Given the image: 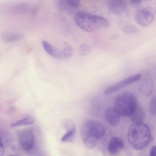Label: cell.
I'll return each mask as SVG.
<instances>
[{
  "label": "cell",
  "mask_w": 156,
  "mask_h": 156,
  "mask_svg": "<svg viewBox=\"0 0 156 156\" xmlns=\"http://www.w3.org/2000/svg\"><path fill=\"white\" fill-rule=\"evenodd\" d=\"M105 133L103 125L99 121L88 119L82 124L80 135L82 142L88 149H92L96 145L98 140L101 139Z\"/></svg>",
  "instance_id": "obj_1"
},
{
  "label": "cell",
  "mask_w": 156,
  "mask_h": 156,
  "mask_svg": "<svg viewBox=\"0 0 156 156\" xmlns=\"http://www.w3.org/2000/svg\"><path fill=\"white\" fill-rule=\"evenodd\" d=\"M151 137L149 127L142 122H134L128 131L129 143L135 150H140L146 148L150 142Z\"/></svg>",
  "instance_id": "obj_2"
},
{
  "label": "cell",
  "mask_w": 156,
  "mask_h": 156,
  "mask_svg": "<svg viewBox=\"0 0 156 156\" xmlns=\"http://www.w3.org/2000/svg\"><path fill=\"white\" fill-rule=\"evenodd\" d=\"M74 20L79 28L88 32L106 28L109 25L106 18L83 12L76 13Z\"/></svg>",
  "instance_id": "obj_3"
},
{
  "label": "cell",
  "mask_w": 156,
  "mask_h": 156,
  "mask_svg": "<svg viewBox=\"0 0 156 156\" xmlns=\"http://www.w3.org/2000/svg\"><path fill=\"white\" fill-rule=\"evenodd\" d=\"M114 107L121 115L130 117L137 105L134 95L125 92L117 95L114 101Z\"/></svg>",
  "instance_id": "obj_4"
},
{
  "label": "cell",
  "mask_w": 156,
  "mask_h": 156,
  "mask_svg": "<svg viewBox=\"0 0 156 156\" xmlns=\"http://www.w3.org/2000/svg\"><path fill=\"white\" fill-rule=\"evenodd\" d=\"M141 74V77L139 80V91L144 96H150L152 94L154 90L153 81L150 74L147 71H143Z\"/></svg>",
  "instance_id": "obj_5"
},
{
  "label": "cell",
  "mask_w": 156,
  "mask_h": 156,
  "mask_svg": "<svg viewBox=\"0 0 156 156\" xmlns=\"http://www.w3.org/2000/svg\"><path fill=\"white\" fill-rule=\"evenodd\" d=\"M34 135L31 129H25L21 132L18 136V141L22 148L29 151L33 148L35 142Z\"/></svg>",
  "instance_id": "obj_6"
},
{
  "label": "cell",
  "mask_w": 156,
  "mask_h": 156,
  "mask_svg": "<svg viewBox=\"0 0 156 156\" xmlns=\"http://www.w3.org/2000/svg\"><path fill=\"white\" fill-rule=\"evenodd\" d=\"M141 76V73H137L126 78L108 87L104 93L108 94L112 93L136 82L138 81Z\"/></svg>",
  "instance_id": "obj_7"
},
{
  "label": "cell",
  "mask_w": 156,
  "mask_h": 156,
  "mask_svg": "<svg viewBox=\"0 0 156 156\" xmlns=\"http://www.w3.org/2000/svg\"><path fill=\"white\" fill-rule=\"evenodd\" d=\"M154 14L147 9H141L136 12L135 18L137 23L143 27H146L151 23L154 20Z\"/></svg>",
  "instance_id": "obj_8"
},
{
  "label": "cell",
  "mask_w": 156,
  "mask_h": 156,
  "mask_svg": "<svg viewBox=\"0 0 156 156\" xmlns=\"http://www.w3.org/2000/svg\"><path fill=\"white\" fill-rule=\"evenodd\" d=\"M104 116L107 122L113 126L118 124L121 119V115L114 107L107 108L105 111Z\"/></svg>",
  "instance_id": "obj_9"
},
{
  "label": "cell",
  "mask_w": 156,
  "mask_h": 156,
  "mask_svg": "<svg viewBox=\"0 0 156 156\" xmlns=\"http://www.w3.org/2000/svg\"><path fill=\"white\" fill-rule=\"evenodd\" d=\"M124 143L122 140L117 136L113 137L109 141L108 146V151L109 154L116 155L123 149Z\"/></svg>",
  "instance_id": "obj_10"
},
{
  "label": "cell",
  "mask_w": 156,
  "mask_h": 156,
  "mask_svg": "<svg viewBox=\"0 0 156 156\" xmlns=\"http://www.w3.org/2000/svg\"><path fill=\"white\" fill-rule=\"evenodd\" d=\"M42 43L45 51L51 56L58 59H65L62 50L55 47L44 40H42Z\"/></svg>",
  "instance_id": "obj_11"
},
{
  "label": "cell",
  "mask_w": 156,
  "mask_h": 156,
  "mask_svg": "<svg viewBox=\"0 0 156 156\" xmlns=\"http://www.w3.org/2000/svg\"><path fill=\"white\" fill-rule=\"evenodd\" d=\"M145 112L143 108L137 105L133 114L130 116V119L134 122H141L144 119Z\"/></svg>",
  "instance_id": "obj_12"
},
{
  "label": "cell",
  "mask_w": 156,
  "mask_h": 156,
  "mask_svg": "<svg viewBox=\"0 0 156 156\" xmlns=\"http://www.w3.org/2000/svg\"><path fill=\"white\" fill-rule=\"evenodd\" d=\"M34 118L31 117H27L21 120L17 121L16 122L12 124L11 127H15L19 126H26L33 125L35 122Z\"/></svg>",
  "instance_id": "obj_13"
},
{
  "label": "cell",
  "mask_w": 156,
  "mask_h": 156,
  "mask_svg": "<svg viewBox=\"0 0 156 156\" xmlns=\"http://www.w3.org/2000/svg\"><path fill=\"white\" fill-rule=\"evenodd\" d=\"M76 129L67 130V132L61 139L63 142H72L74 141L76 135Z\"/></svg>",
  "instance_id": "obj_14"
},
{
  "label": "cell",
  "mask_w": 156,
  "mask_h": 156,
  "mask_svg": "<svg viewBox=\"0 0 156 156\" xmlns=\"http://www.w3.org/2000/svg\"><path fill=\"white\" fill-rule=\"evenodd\" d=\"M23 37L22 34L14 33H7L2 35L3 40L7 42H12L20 40Z\"/></svg>",
  "instance_id": "obj_15"
},
{
  "label": "cell",
  "mask_w": 156,
  "mask_h": 156,
  "mask_svg": "<svg viewBox=\"0 0 156 156\" xmlns=\"http://www.w3.org/2000/svg\"><path fill=\"white\" fill-rule=\"evenodd\" d=\"M63 48L62 49L63 53L65 58L71 57L73 53V49L72 46L66 42H64Z\"/></svg>",
  "instance_id": "obj_16"
},
{
  "label": "cell",
  "mask_w": 156,
  "mask_h": 156,
  "mask_svg": "<svg viewBox=\"0 0 156 156\" xmlns=\"http://www.w3.org/2000/svg\"><path fill=\"white\" fill-rule=\"evenodd\" d=\"M80 54L82 56H86L90 54L91 51L90 47L86 43H83L79 47Z\"/></svg>",
  "instance_id": "obj_17"
},
{
  "label": "cell",
  "mask_w": 156,
  "mask_h": 156,
  "mask_svg": "<svg viewBox=\"0 0 156 156\" xmlns=\"http://www.w3.org/2000/svg\"><path fill=\"white\" fill-rule=\"evenodd\" d=\"M150 112L152 115L156 116V96L152 97L149 105Z\"/></svg>",
  "instance_id": "obj_18"
},
{
  "label": "cell",
  "mask_w": 156,
  "mask_h": 156,
  "mask_svg": "<svg viewBox=\"0 0 156 156\" xmlns=\"http://www.w3.org/2000/svg\"><path fill=\"white\" fill-rule=\"evenodd\" d=\"M123 32L127 34H132L137 33L138 30L137 28L133 25H127L124 27L123 30Z\"/></svg>",
  "instance_id": "obj_19"
},
{
  "label": "cell",
  "mask_w": 156,
  "mask_h": 156,
  "mask_svg": "<svg viewBox=\"0 0 156 156\" xmlns=\"http://www.w3.org/2000/svg\"><path fill=\"white\" fill-rule=\"evenodd\" d=\"M66 2L73 7H78L80 3V0H66Z\"/></svg>",
  "instance_id": "obj_20"
},
{
  "label": "cell",
  "mask_w": 156,
  "mask_h": 156,
  "mask_svg": "<svg viewBox=\"0 0 156 156\" xmlns=\"http://www.w3.org/2000/svg\"><path fill=\"white\" fill-rule=\"evenodd\" d=\"M151 156H156V145L152 147L150 152Z\"/></svg>",
  "instance_id": "obj_21"
},
{
  "label": "cell",
  "mask_w": 156,
  "mask_h": 156,
  "mask_svg": "<svg viewBox=\"0 0 156 156\" xmlns=\"http://www.w3.org/2000/svg\"><path fill=\"white\" fill-rule=\"evenodd\" d=\"M4 145L3 142L1 140L0 144V156H2L4 154Z\"/></svg>",
  "instance_id": "obj_22"
},
{
  "label": "cell",
  "mask_w": 156,
  "mask_h": 156,
  "mask_svg": "<svg viewBox=\"0 0 156 156\" xmlns=\"http://www.w3.org/2000/svg\"><path fill=\"white\" fill-rule=\"evenodd\" d=\"M142 0H131L134 3L136 4H139L141 2Z\"/></svg>",
  "instance_id": "obj_23"
},
{
  "label": "cell",
  "mask_w": 156,
  "mask_h": 156,
  "mask_svg": "<svg viewBox=\"0 0 156 156\" xmlns=\"http://www.w3.org/2000/svg\"></svg>",
  "instance_id": "obj_24"
}]
</instances>
